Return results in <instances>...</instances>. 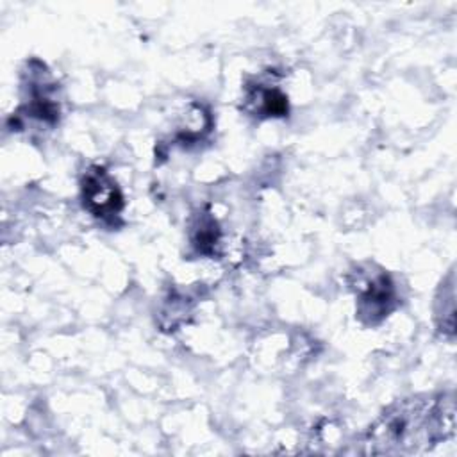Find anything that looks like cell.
I'll list each match as a JSON object with an SVG mask.
<instances>
[{
  "label": "cell",
  "mask_w": 457,
  "mask_h": 457,
  "mask_svg": "<svg viewBox=\"0 0 457 457\" xmlns=\"http://www.w3.org/2000/svg\"><path fill=\"white\" fill-rule=\"evenodd\" d=\"M218 241H220V228L214 218H211L209 214L200 216L191 232V243L196 248V252L204 255H212L216 253Z\"/></svg>",
  "instance_id": "obj_5"
},
{
  "label": "cell",
  "mask_w": 457,
  "mask_h": 457,
  "mask_svg": "<svg viewBox=\"0 0 457 457\" xmlns=\"http://www.w3.org/2000/svg\"><path fill=\"white\" fill-rule=\"evenodd\" d=\"M82 205L95 218L107 225H116L125 202L114 179L102 166H91L80 180Z\"/></svg>",
  "instance_id": "obj_3"
},
{
  "label": "cell",
  "mask_w": 457,
  "mask_h": 457,
  "mask_svg": "<svg viewBox=\"0 0 457 457\" xmlns=\"http://www.w3.org/2000/svg\"><path fill=\"white\" fill-rule=\"evenodd\" d=\"M246 109L255 116L277 118L287 114V96L275 86L253 84L246 87Z\"/></svg>",
  "instance_id": "obj_4"
},
{
  "label": "cell",
  "mask_w": 457,
  "mask_h": 457,
  "mask_svg": "<svg viewBox=\"0 0 457 457\" xmlns=\"http://www.w3.org/2000/svg\"><path fill=\"white\" fill-rule=\"evenodd\" d=\"M350 287L357 298V318L364 325H378L396 307L395 282L378 266L366 264L350 271Z\"/></svg>",
  "instance_id": "obj_2"
},
{
  "label": "cell",
  "mask_w": 457,
  "mask_h": 457,
  "mask_svg": "<svg viewBox=\"0 0 457 457\" xmlns=\"http://www.w3.org/2000/svg\"><path fill=\"white\" fill-rule=\"evenodd\" d=\"M455 403L448 393L414 396L386 409L368 428L364 452L375 455L423 453L453 437Z\"/></svg>",
  "instance_id": "obj_1"
}]
</instances>
